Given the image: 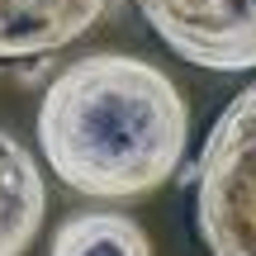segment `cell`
I'll return each mask as SVG.
<instances>
[{
  "label": "cell",
  "mask_w": 256,
  "mask_h": 256,
  "mask_svg": "<svg viewBox=\"0 0 256 256\" xmlns=\"http://www.w3.org/2000/svg\"><path fill=\"white\" fill-rule=\"evenodd\" d=\"M185 95L162 66L128 52L66 62L38 104V147L52 176L90 200H138L180 171Z\"/></svg>",
  "instance_id": "6da1fadb"
},
{
  "label": "cell",
  "mask_w": 256,
  "mask_h": 256,
  "mask_svg": "<svg viewBox=\"0 0 256 256\" xmlns=\"http://www.w3.org/2000/svg\"><path fill=\"white\" fill-rule=\"evenodd\" d=\"M194 232L209 256H256V81L214 119L194 171Z\"/></svg>",
  "instance_id": "7a4b0ae2"
},
{
  "label": "cell",
  "mask_w": 256,
  "mask_h": 256,
  "mask_svg": "<svg viewBox=\"0 0 256 256\" xmlns=\"http://www.w3.org/2000/svg\"><path fill=\"white\" fill-rule=\"evenodd\" d=\"M171 52L204 72H256V0H138Z\"/></svg>",
  "instance_id": "3957f363"
},
{
  "label": "cell",
  "mask_w": 256,
  "mask_h": 256,
  "mask_svg": "<svg viewBox=\"0 0 256 256\" xmlns=\"http://www.w3.org/2000/svg\"><path fill=\"white\" fill-rule=\"evenodd\" d=\"M114 0H0V62L48 57L86 38Z\"/></svg>",
  "instance_id": "277c9868"
},
{
  "label": "cell",
  "mask_w": 256,
  "mask_h": 256,
  "mask_svg": "<svg viewBox=\"0 0 256 256\" xmlns=\"http://www.w3.org/2000/svg\"><path fill=\"white\" fill-rule=\"evenodd\" d=\"M48 214V190L34 152L0 128V256H24Z\"/></svg>",
  "instance_id": "5b68a950"
},
{
  "label": "cell",
  "mask_w": 256,
  "mask_h": 256,
  "mask_svg": "<svg viewBox=\"0 0 256 256\" xmlns=\"http://www.w3.org/2000/svg\"><path fill=\"white\" fill-rule=\"evenodd\" d=\"M48 256H152V238L128 214H72L52 232Z\"/></svg>",
  "instance_id": "8992f818"
}]
</instances>
